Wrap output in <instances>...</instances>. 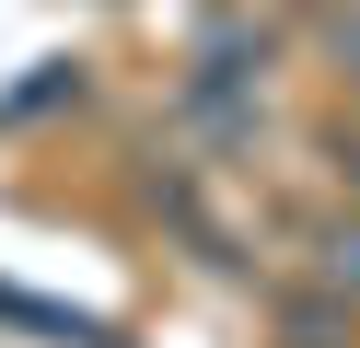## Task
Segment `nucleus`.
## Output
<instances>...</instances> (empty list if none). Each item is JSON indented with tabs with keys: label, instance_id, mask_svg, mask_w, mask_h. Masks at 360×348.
Returning <instances> with one entry per match:
<instances>
[{
	"label": "nucleus",
	"instance_id": "f257e3e1",
	"mask_svg": "<svg viewBox=\"0 0 360 348\" xmlns=\"http://www.w3.org/2000/svg\"><path fill=\"white\" fill-rule=\"evenodd\" d=\"M326 278H337V290H360V232H337V244H326Z\"/></svg>",
	"mask_w": 360,
	"mask_h": 348
}]
</instances>
